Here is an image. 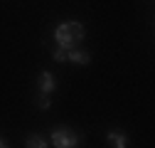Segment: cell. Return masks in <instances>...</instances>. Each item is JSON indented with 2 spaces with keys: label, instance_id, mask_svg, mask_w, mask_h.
<instances>
[{
  "label": "cell",
  "instance_id": "obj_2",
  "mask_svg": "<svg viewBox=\"0 0 155 148\" xmlns=\"http://www.w3.org/2000/svg\"><path fill=\"white\" fill-rule=\"evenodd\" d=\"M52 143L57 148H74V146L81 143V138L74 131H69V128H54L52 131Z\"/></svg>",
  "mask_w": 155,
  "mask_h": 148
},
{
  "label": "cell",
  "instance_id": "obj_1",
  "mask_svg": "<svg viewBox=\"0 0 155 148\" xmlns=\"http://www.w3.org/2000/svg\"><path fill=\"white\" fill-rule=\"evenodd\" d=\"M84 37H86V27L79 20H67V22H59L54 27V42L62 49H71L76 42H81Z\"/></svg>",
  "mask_w": 155,
  "mask_h": 148
},
{
  "label": "cell",
  "instance_id": "obj_7",
  "mask_svg": "<svg viewBox=\"0 0 155 148\" xmlns=\"http://www.w3.org/2000/svg\"><path fill=\"white\" fill-rule=\"evenodd\" d=\"M52 57H54V62H64V59H67V49H62V47H57V49L52 52Z\"/></svg>",
  "mask_w": 155,
  "mask_h": 148
},
{
  "label": "cell",
  "instance_id": "obj_9",
  "mask_svg": "<svg viewBox=\"0 0 155 148\" xmlns=\"http://www.w3.org/2000/svg\"><path fill=\"white\" fill-rule=\"evenodd\" d=\"M5 146H8V141H5V138H0V148H5Z\"/></svg>",
  "mask_w": 155,
  "mask_h": 148
},
{
  "label": "cell",
  "instance_id": "obj_5",
  "mask_svg": "<svg viewBox=\"0 0 155 148\" xmlns=\"http://www.w3.org/2000/svg\"><path fill=\"white\" fill-rule=\"evenodd\" d=\"M106 141H108L111 146H116V148H126V146H128L126 133H118V131H108V133H106Z\"/></svg>",
  "mask_w": 155,
  "mask_h": 148
},
{
  "label": "cell",
  "instance_id": "obj_6",
  "mask_svg": "<svg viewBox=\"0 0 155 148\" xmlns=\"http://www.w3.org/2000/svg\"><path fill=\"white\" fill-rule=\"evenodd\" d=\"M27 148H45L47 146V141L40 136V133H32V136H27V143H25Z\"/></svg>",
  "mask_w": 155,
  "mask_h": 148
},
{
  "label": "cell",
  "instance_id": "obj_4",
  "mask_svg": "<svg viewBox=\"0 0 155 148\" xmlns=\"http://www.w3.org/2000/svg\"><path fill=\"white\" fill-rule=\"evenodd\" d=\"M37 82H40V91L42 94H52L54 91V74L52 72H42Z\"/></svg>",
  "mask_w": 155,
  "mask_h": 148
},
{
  "label": "cell",
  "instance_id": "obj_8",
  "mask_svg": "<svg viewBox=\"0 0 155 148\" xmlns=\"http://www.w3.org/2000/svg\"><path fill=\"white\" fill-rule=\"evenodd\" d=\"M49 106H52V101L47 99V94H42V96H40V109H42V111H47Z\"/></svg>",
  "mask_w": 155,
  "mask_h": 148
},
{
  "label": "cell",
  "instance_id": "obj_3",
  "mask_svg": "<svg viewBox=\"0 0 155 148\" xmlns=\"http://www.w3.org/2000/svg\"><path fill=\"white\" fill-rule=\"evenodd\" d=\"M67 59L69 62H74V64H81V67H86L89 62H91V54L89 52H84V49H67Z\"/></svg>",
  "mask_w": 155,
  "mask_h": 148
}]
</instances>
